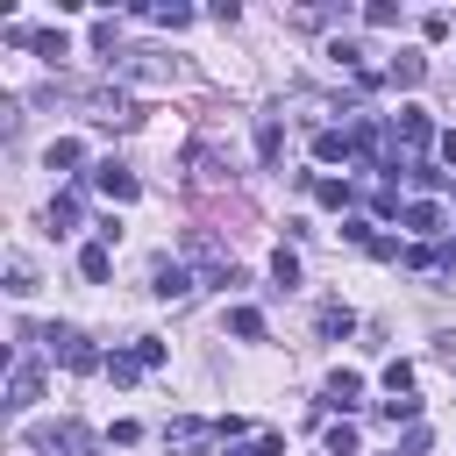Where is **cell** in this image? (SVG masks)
Here are the masks:
<instances>
[{
    "label": "cell",
    "mask_w": 456,
    "mask_h": 456,
    "mask_svg": "<svg viewBox=\"0 0 456 456\" xmlns=\"http://www.w3.org/2000/svg\"><path fill=\"white\" fill-rule=\"evenodd\" d=\"M142 14L164 21V28H185V21H192V7H178V0H171V7H142Z\"/></svg>",
    "instance_id": "cell-26"
},
{
    "label": "cell",
    "mask_w": 456,
    "mask_h": 456,
    "mask_svg": "<svg viewBox=\"0 0 456 456\" xmlns=\"http://www.w3.org/2000/svg\"><path fill=\"white\" fill-rule=\"evenodd\" d=\"M228 335L235 342H264V314L256 306H228Z\"/></svg>",
    "instance_id": "cell-17"
},
{
    "label": "cell",
    "mask_w": 456,
    "mask_h": 456,
    "mask_svg": "<svg viewBox=\"0 0 456 456\" xmlns=\"http://www.w3.org/2000/svg\"><path fill=\"white\" fill-rule=\"evenodd\" d=\"M107 378H114V385H135V378H142L135 349H114V356H107Z\"/></svg>",
    "instance_id": "cell-19"
},
{
    "label": "cell",
    "mask_w": 456,
    "mask_h": 456,
    "mask_svg": "<svg viewBox=\"0 0 456 456\" xmlns=\"http://www.w3.org/2000/svg\"><path fill=\"white\" fill-rule=\"evenodd\" d=\"M314 328H321V342H342V335H349V328H356V314H349V306H342V299H328V306H321V314H314Z\"/></svg>",
    "instance_id": "cell-12"
},
{
    "label": "cell",
    "mask_w": 456,
    "mask_h": 456,
    "mask_svg": "<svg viewBox=\"0 0 456 456\" xmlns=\"http://www.w3.org/2000/svg\"><path fill=\"white\" fill-rule=\"evenodd\" d=\"M314 157H321V164H349V157H363V150H356V128H321V135H314Z\"/></svg>",
    "instance_id": "cell-7"
},
{
    "label": "cell",
    "mask_w": 456,
    "mask_h": 456,
    "mask_svg": "<svg viewBox=\"0 0 456 456\" xmlns=\"http://www.w3.org/2000/svg\"><path fill=\"white\" fill-rule=\"evenodd\" d=\"M93 185H100V192H107L114 207H128V200L142 192V178H135L128 164H114V157H107V164H93Z\"/></svg>",
    "instance_id": "cell-3"
},
{
    "label": "cell",
    "mask_w": 456,
    "mask_h": 456,
    "mask_svg": "<svg viewBox=\"0 0 456 456\" xmlns=\"http://www.w3.org/2000/svg\"><path fill=\"white\" fill-rule=\"evenodd\" d=\"M406 271H449V256L435 242H420V249H406Z\"/></svg>",
    "instance_id": "cell-22"
},
{
    "label": "cell",
    "mask_w": 456,
    "mask_h": 456,
    "mask_svg": "<svg viewBox=\"0 0 456 456\" xmlns=\"http://www.w3.org/2000/svg\"><path fill=\"white\" fill-rule=\"evenodd\" d=\"M442 164H449V171H456V135H442Z\"/></svg>",
    "instance_id": "cell-34"
},
{
    "label": "cell",
    "mask_w": 456,
    "mask_h": 456,
    "mask_svg": "<svg viewBox=\"0 0 456 456\" xmlns=\"http://www.w3.org/2000/svg\"><path fill=\"white\" fill-rule=\"evenodd\" d=\"M43 164H50V171H71V164H86V142H78V135H57V142L43 150Z\"/></svg>",
    "instance_id": "cell-15"
},
{
    "label": "cell",
    "mask_w": 456,
    "mask_h": 456,
    "mask_svg": "<svg viewBox=\"0 0 456 456\" xmlns=\"http://www.w3.org/2000/svg\"><path fill=\"white\" fill-rule=\"evenodd\" d=\"M256 157H264V164H278V157H285V128H278V114H264V121H256Z\"/></svg>",
    "instance_id": "cell-14"
},
{
    "label": "cell",
    "mask_w": 456,
    "mask_h": 456,
    "mask_svg": "<svg viewBox=\"0 0 456 456\" xmlns=\"http://www.w3.org/2000/svg\"><path fill=\"white\" fill-rule=\"evenodd\" d=\"M135 363H142V370H157V363H164V342H157V335H142V342H135Z\"/></svg>",
    "instance_id": "cell-31"
},
{
    "label": "cell",
    "mask_w": 456,
    "mask_h": 456,
    "mask_svg": "<svg viewBox=\"0 0 456 456\" xmlns=\"http://www.w3.org/2000/svg\"><path fill=\"white\" fill-rule=\"evenodd\" d=\"M399 228H413V235H442L449 214H442L435 200H413V207H399Z\"/></svg>",
    "instance_id": "cell-9"
},
{
    "label": "cell",
    "mask_w": 456,
    "mask_h": 456,
    "mask_svg": "<svg viewBox=\"0 0 456 456\" xmlns=\"http://www.w3.org/2000/svg\"><path fill=\"white\" fill-rule=\"evenodd\" d=\"M150 292H157V299H185V292H192V271H185L178 256H164V264H157V285H150Z\"/></svg>",
    "instance_id": "cell-10"
},
{
    "label": "cell",
    "mask_w": 456,
    "mask_h": 456,
    "mask_svg": "<svg viewBox=\"0 0 456 456\" xmlns=\"http://www.w3.org/2000/svg\"><path fill=\"white\" fill-rule=\"evenodd\" d=\"M363 399V370H328V385H321V406H335V413H349Z\"/></svg>",
    "instance_id": "cell-6"
},
{
    "label": "cell",
    "mask_w": 456,
    "mask_h": 456,
    "mask_svg": "<svg viewBox=\"0 0 456 456\" xmlns=\"http://www.w3.org/2000/svg\"><path fill=\"white\" fill-rule=\"evenodd\" d=\"M271 278H278V285H299V256L278 249V256H271Z\"/></svg>",
    "instance_id": "cell-27"
},
{
    "label": "cell",
    "mask_w": 456,
    "mask_h": 456,
    "mask_svg": "<svg viewBox=\"0 0 456 456\" xmlns=\"http://www.w3.org/2000/svg\"><path fill=\"white\" fill-rule=\"evenodd\" d=\"M385 78H392V86H406V93H413V86H420V78H428V57H420V50H399V57H392V64H385Z\"/></svg>",
    "instance_id": "cell-11"
},
{
    "label": "cell",
    "mask_w": 456,
    "mask_h": 456,
    "mask_svg": "<svg viewBox=\"0 0 456 456\" xmlns=\"http://www.w3.org/2000/svg\"><path fill=\"white\" fill-rule=\"evenodd\" d=\"M392 456H399V449H392Z\"/></svg>",
    "instance_id": "cell-35"
},
{
    "label": "cell",
    "mask_w": 456,
    "mask_h": 456,
    "mask_svg": "<svg viewBox=\"0 0 456 456\" xmlns=\"http://www.w3.org/2000/svg\"><path fill=\"white\" fill-rule=\"evenodd\" d=\"M328 456H356V428H349V420L328 428Z\"/></svg>",
    "instance_id": "cell-28"
},
{
    "label": "cell",
    "mask_w": 456,
    "mask_h": 456,
    "mask_svg": "<svg viewBox=\"0 0 456 456\" xmlns=\"http://www.w3.org/2000/svg\"><path fill=\"white\" fill-rule=\"evenodd\" d=\"M428 449H435V435H428V428H406V442H399V456H428Z\"/></svg>",
    "instance_id": "cell-32"
},
{
    "label": "cell",
    "mask_w": 456,
    "mask_h": 456,
    "mask_svg": "<svg viewBox=\"0 0 456 456\" xmlns=\"http://www.w3.org/2000/svg\"><path fill=\"white\" fill-rule=\"evenodd\" d=\"M7 292H14V299H28V292H36V264H28V256H14V264H7Z\"/></svg>",
    "instance_id": "cell-18"
},
{
    "label": "cell",
    "mask_w": 456,
    "mask_h": 456,
    "mask_svg": "<svg viewBox=\"0 0 456 456\" xmlns=\"http://www.w3.org/2000/svg\"><path fill=\"white\" fill-rule=\"evenodd\" d=\"M385 392H392V399H399V392H413V363H399V356H392V363H385Z\"/></svg>",
    "instance_id": "cell-25"
},
{
    "label": "cell",
    "mask_w": 456,
    "mask_h": 456,
    "mask_svg": "<svg viewBox=\"0 0 456 456\" xmlns=\"http://www.w3.org/2000/svg\"><path fill=\"white\" fill-rule=\"evenodd\" d=\"M363 21H370V28H392V21H399V7H392V0H370V7H363Z\"/></svg>",
    "instance_id": "cell-30"
},
{
    "label": "cell",
    "mask_w": 456,
    "mask_h": 456,
    "mask_svg": "<svg viewBox=\"0 0 456 456\" xmlns=\"http://www.w3.org/2000/svg\"><path fill=\"white\" fill-rule=\"evenodd\" d=\"M235 456H285V435H256V442H242Z\"/></svg>",
    "instance_id": "cell-29"
},
{
    "label": "cell",
    "mask_w": 456,
    "mask_h": 456,
    "mask_svg": "<svg viewBox=\"0 0 456 456\" xmlns=\"http://www.w3.org/2000/svg\"><path fill=\"white\" fill-rule=\"evenodd\" d=\"M78 271H86L93 285H107V278H114V256H107V242H86V249H78Z\"/></svg>",
    "instance_id": "cell-16"
},
{
    "label": "cell",
    "mask_w": 456,
    "mask_h": 456,
    "mask_svg": "<svg viewBox=\"0 0 456 456\" xmlns=\"http://www.w3.org/2000/svg\"><path fill=\"white\" fill-rule=\"evenodd\" d=\"M36 399H43V370H36L28 356H21V363L7 370V413H28Z\"/></svg>",
    "instance_id": "cell-4"
},
{
    "label": "cell",
    "mask_w": 456,
    "mask_h": 456,
    "mask_svg": "<svg viewBox=\"0 0 456 456\" xmlns=\"http://www.w3.org/2000/svg\"><path fill=\"white\" fill-rule=\"evenodd\" d=\"M50 228H78V200H71V192L50 200Z\"/></svg>",
    "instance_id": "cell-24"
},
{
    "label": "cell",
    "mask_w": 456,
    "mask_h": 456,
    "mask_svg": "<svg viewBox=\"0 0 456 456\" xmlns=\"http://www.w3.org/2000/svg\"><path fill=\"white\" fill-rule=\"evenodd\" d=\"M428 135H435V128H428V114H420V107H399V121H392V150H399V157H413V150H428Z\"/></svg>",
    "instance_id": "cell-5"
},
{
    "label": "cell",
    "mask_w": 456,
    "mask_h": 456,
    "mask_svg": "<svg viewBox=\"0 0 456 456\" xmlns=\"http://www.w3.org/2000/svg\"><path fill=\"white\" fill-rule=\"evenodd\" d=\"M435 349H442V356H456V328H442V335H435Z\"/></svg>",
    "instance_id": "cell-33"
},
{
    "label": "cell",
    "mask_w": 456,
    "mask_h": 456,
    "mask_svg": "<svg viewBox=\"0 0 456 456\" xmlns=\"http://www.w3.org/2000/svg\"><path fill=\"white\" fill-rule=\"evenodd\" d=\"M314 200L321 207H349V178H314Z\"/></svg>",
    "instance_id": "cell-21"
},
{
    "label": "cell",
    "mask_w": 456,
    "mask_h": 456,
    "mask_svg": "<svg viewBox=\"0 0 456 456\" xmlns=\"http://www.w3.org/2000/svg\"><path fill=\"white\" fill-rule=\"evenodd\" d=\"M50 449H64V456H100V435L78 428V420H57V428H50Z\"/></svg>",
    "instance_id": "cell-8"
},
{
    "label": "cell",
    "mask_w": 456,
    "mask_h": 456,
    "mask_svg": "<svg viewBox=\"0 0 456 456\" xmlns=\"http://www.w3.org/2000/svg\"><path fill=\"white\" fill-rule=\"evenodd\" d=\"M385 420H406V428H420V399H413V392H399V399H385Z\"/></svg>",
    "instance_id": "cell-23"
},
{
    "label": "cell",
    "mask_w": 456,
    "mask_h": 456,
    "mask_svg": "<svg viewBox=\"0 0 456 456\" xmlns=\"http://www.w3.org/2000/svg\"><path fill=\"white\" fill-rule=\"evenodd\" d=\"M185 164H192V178H221V157H214V142H192V157H185Z\"/></svg>",
    "instance_id": "cell-20"
},
{
    "label": "cell",
    "mask_w": 456,
    "mask_h": 456,
    "mask_svg": "<svg viewBox=\"0 0 456 456\" xmlns=\"http://www.w3.org/2000/svg\"><path fill=\"white\" fill-rule=\"evenodd\" d=\"M28 50H36L43 64H64V57H71V36H64V28H36V43H28Z\"/></svg>",
    "instance_id": "cell-13"
},
{
    "label": "cell",
    "mask_w": 456,
    "mask_h": 456,
    "mask_svg": "<svg viewBox=\"0 0 456 456\" xmlns=\"http://www.w3.org/2000/svg\"><path fill=\"white\" fill-rule=\"evenodd\" d=\"M214 442H228L221 420H171V428H164V449H171V456H207Z\"/></svg>",
    "instance_id": "cell-1"
},
{
    "label": "cell",
    "mask_w": 456,
    "mask_h": 456,
    "mask_svg": "<svg viewBox=\"0 0 456 456\" xmlns=\"http://www.w3.org/2000/svg\"><path fill=\"white\" fill-rule=\"evenodd\" d=\"M43 342H50V356H64L71 370H107V356H100L78 328H43Z\"/></svg>",
    "instance_id": "cell-2"
}]
</instances>
